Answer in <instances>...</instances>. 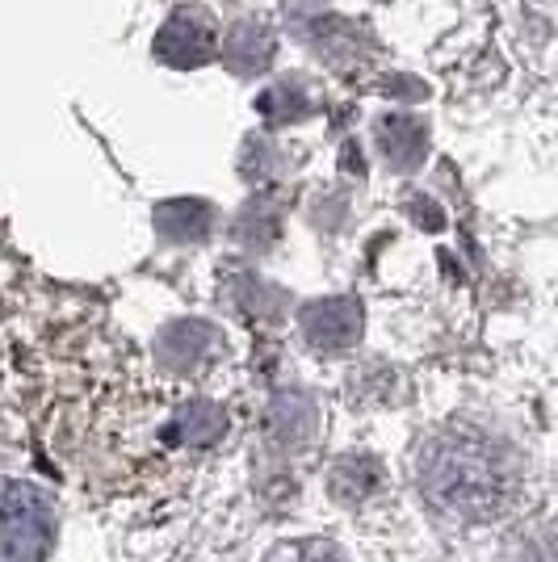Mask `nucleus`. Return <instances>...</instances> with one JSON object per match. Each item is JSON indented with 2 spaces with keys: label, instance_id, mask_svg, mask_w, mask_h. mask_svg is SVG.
Instances as JSON below:
<instances>
[{
  "label": "nucleus",
  "instance_id": "obj_10",
  "mask_svg": "<svg viewBox=\"0 0 558 562\" xmlns=\"http://www.w3.org/2000/svg\"><path fill=\"white\" fill-rule=\"evenodd\" d=\"M156 227H160L164 239H207L210 232V206L207 202H164L156 211Z\"/></svg>",
  "mask_w": 558,
  "mask_h": 562
},
{
  "label": "nucleus",
  "instance_id": "obj_12",
  "mask_svg": "<svg viewBox=\"0 0 558 562\" xmlns=\"http://www.w3.org/2000/svg\"><path fill=\"white\" fill-rule=\"evenodd\" d=\"M265 562H345V554L332 541L306 538V541H286V546H278Z\"/></svg>",
  "mask_w": 558,
  "mask_h": 562
},
{
  "label": "nucleus",
  "instance_id": "obj_1",
  "mask_svg": "<svg viewBox=\"0 0 558 562\" xmlns=\"http://www.w3.org/2000/svg\"><path fill=\"white\" fill-rule=\"evenodd\" d=\"M420 487L424 495L458 520H491L504 513L512 495L509 462L500 458V449L470 437V432H445L433 437L420 449Z\"/></svg>",
  "mask_w": 558,
  "mask_h": 562
},
{
  "label": "nucleus",
  "instance_id": "obj_11",
  "mask_svg": "<svg viewBox=\"0 0 558 562\" xmlns=\"http://www.w3.org/2000/svg\"><path fill=\"white\" fill-rule=\"evenodd\" d=\"M260 114L269 122H290V117H303L306 114V93L299 80H281L274 85L269 93L260 97Z\"/></svg>",
  "mask_w": 558,
  "mask_h": 562
},
{
  "label": "nucleus",
  "instance_id": "obj_3",
  "mask_svg": "<svg viewBox=\"0 0 558 562\" xmlns=\"http://www.w3.org/2000/svg\"><path fill=\"white\" fill-rule=\"evenodd\" d=\"M219 34L202 9H177L156 34V55L172 68H202L214 59Z\"/></svg>",
  "mask_w": 558,
  "mask_h": 562
},
{
  "label": "nucleus",
  "instance_id": "obj_8",
  "mask_svg": "<svg viewBox=\"0 0 558 562\" xmlns=\"http://www.w3.org/2000/svg\"><path fill=\"white\" fill-rule=\"evenodd\" d=\"M327 487L332 495L341 499V504H357V499H370L378 487H382V462H373V458H345V462H336L332 474H327Z\"/></svg>",
  "mask_w": 558,
  "mask_h": 562
},
{
  "label": "nucleus",
  "instance_id": "obj_2",
  "mask_svg": "<svg viewBox=\"0 0 558 562\" xmlns=\"http://www.w3.org/2000/svg\"><path fill=\"white\" fill-rule=\"evenodd\" d=\"M55 546V508L30 483H0V562H43Z\"/></svg>",
  "mask_w": 558,
  "mask_h": 562
},
{
  "label": "nucleus",
  "instance_id": "obj_9",
  "mask_svg": "<svg viewBox=\"0 0 558 562\" xmlns=\"http://www.w3.org/2000/svg\"><path fill=\"white\" fill-rule=\"evenodd\" d=\"M223 428H227L223 407H214V403H207V398H193L186 412L177 416L172 441H181V446H189V449H207L223 437Z\"/></svg>",
  "mask_w": 558,
  "mask_h": 562
},
{
  "label": "nucleus",
  "instance_id": "obj_6",
  "mask_svg": "<svg viewBox=\"0 0 558 562\" xmlns=\"http://www.w3.org/2000/svg\"><path fill=\"white\" fill-rule=\"evenodd\" d=\"M223 64L235 71V76H256V71L269 68L274 59V34L260 22H235L223 38Z\"/></svg>",
  "mask_w": 558,
  "mask_h": 562
},
{
  "label": "nucleus",
  "instance_id": "obj_5",
  "mask_svg": "<svg viewBox=\"0 0 558 562\" xmlns=\"http://www.w3.org/2000/svg\"><path fill=\"white\" fill-rule=\"evenodd\" d=\"M378 147H382V160L399 172H408V168H416L424 160V151H428V126L420 122V117H403V114H391L378 122Z\"/></svg>",
  "mask_w": 558,
  "mask_h": 562
},
{
  "label": "nucleus",
  "instance_id": "obj_7",
  "mask_svg": "<svg viewBox=\"0 0 558 562\" xmlns=\"http://www.w3.org/2000/svg\"><path fill=\"white\" fill-rule=\"evenodd\" d=\"M219 331L207 328V324H198V319H189V324H172V328L160 336V357L168 366H177V370H189V366H198L202 357H214L219 352Z\"/></svg>",
  "mask_w": 558,
  "mask_h": 562
},
{
  "label": "nucleus",
  "instance_id": "obj_4",
  "mask_svg": "<svg viewBox=\"0 0 558 562\" xmlns=\"http://www.w3.org/2000/svg\"><path fill=\"white\" fill-rule=\"evenodd\" d=\"M303 336L315 352H349L361 340V303L324 299L303 311Z\"/></svg>",
  "mask_w": 558,
  "mask_h": 562
}]
</instances>
